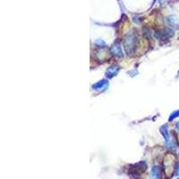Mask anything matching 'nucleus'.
<instances>
[{"mask_svg":"<svg viewBox=\"0 0 179 179\" xmlns=\"http://www.w3.org/2000/svg\"><path fill=\"white\" fill-rule=\"evenodd\" d=\"M124 49H126V51L128 54H131L134 50L136 46V37L134 33H131L126 36V38L124 41Z\"/></svg>","mask_w":179,"mask_h":179,"instance_id":"1","label":"nucleus"},{"mask_svg":"<svg viewBox=\"0 0 179 179\" xmlns=\"http://www.w3.org/2000/svg\"><path fill=\"white\" fill-rule=\"evenodd\" d=\"M118 71H119V66H112L109 68H107V72H106V74H107V76L108 77V78H112V77H114L115 75L118 74Z\"/></svg>","mask_w":179,"mask_h":179,"instance_id":"2","label":"nucleus"},{"mask_svg":"<svg viewBox=\"0 0 179 179\" xmlns=\"http://www.w3.org/2000/svg\"><path fill=\"white\" fill-rule=\"evenodd\" d=\"M111 52L114 54V55L118 56V57H122L123 53H122V48L120 47V45L118 44H115L112 48H111Z\"/></svg>","mask_w":179,"mask_h":179,"instance_id":"3","label":"nucleus"},{"mask_svg":"<svg viewBox=\"0 0 179 179\" xmlns=\"http://www.w3.org/2000/svg\"><path fill=\"white\" fill-rule=\"evenodd\" d=\"M107 85V80H102V81H100V82H99L96 84L93 85L92 88L97 90V91H100L102 89H105Z\"/></svg>","mask_w":179,"mask_h":179,"instance_id":"4","label":"nucleus"},{"mask_svg":"<svg viewBox=\"0 0 179 179\" xmlns=\"http://www.w3.org/2000/svg\"><path fill=\"white\" fill-rule=\"evenodd\" d=\"M160 132H161V134H163V136H164L166 142L168 143L169 142V135H168V126H163L160 128Z\"/></svg>","mask_w":179,"mask_h":179,"instance_id":"5","label":"nucleus"},{"mask_svg":"<svg viewBox=\"0 0 179 179\" xmlns=\"http://www.w3.org/2000/svg\"><path fill=\"white\" fill-rule=\"evenodd\" d=\"M152 176L154 177V178H158V177H159V176H160V173H159V168H157V167H154L153 168H152Z\"/></svg>","mask_w":179,"mask_h":179,"instance_id":"6","label":"nucleus"},{"mask_svg":"<svg viewBox=\"0 0 179 179\" xmlns=\"http://www.w3.org/2000/svg\"><path fill=\"white\" fill-rule=\"evenodd\" d=\"M95 44H96L97 47H99V48H104V47L106 46V43L103 41H100V40L97 41Z\"/></svg>","mask_w":179,"mask_h":179,"instance_id":"7","label":"nucleus"},{"mask_svg":"<svg viewBox=\"0 0 179 179\" xmlns=\"http://www.w3.org/2000/svg\"><path fill=\"white\" fill-rule=\"evenodd\" d=\"M179 116V111H176V112H174L172 115L170 116V118H169V121H172L173 119H175L176 116Z\"/></svg>","mask_w":179,"mask_h":179,"instance_id":"8","label":"nucleus"},{"mask_svg":"<svg viewBox=\"0 0 179 179\" xmlns=\"http://www.w3.org/2000/svg\"><path fill=\"white\" fill-rule=\"evenodd\" d=\"M176 174L177 176L179 175V166H178V167H177V168H176Z\"/></svg>","mask_w":179,"mask_h":179,"instance_id":"9","label":"nucleus"},{"mask_svg":"<svg viewBox=\"0 0 179 179\" xmlns=\"http://www.w3.org/2000/svg\"><path fill=\"white\" fill-rule=\"evenodd\" d=\"M176 127H177V129L179 130V123H178V124H176Z\"/></svg>","mask_w":179,"mask_h":179,"instance_id":"10","label":"nucleus"}]
</instances>
